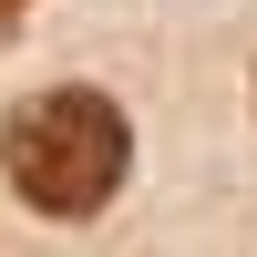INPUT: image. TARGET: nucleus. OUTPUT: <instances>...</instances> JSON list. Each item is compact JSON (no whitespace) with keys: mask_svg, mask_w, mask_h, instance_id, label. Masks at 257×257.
<instances>
[{"mask_svg":"<svg viewBox=\"0 0 257 257\" xmlns=\"http://www.w3.org/2000/svg\"><path fill=\"white\" fill-rule=\"evenodd\" d=\"M123 165H134V123L113 93H82V82L11 103V123H0V175L31 216H103Z\"/></svg>","mask_w":257,"mask_h":257,"instance_id":"1","label":"nucleus"},{"mask_svg":"<svg viewBox=\"0 0 257 257\" xmlns=\"http://www.w3.org/2000/svg\"><path fill=\"white\" fill-rule=\"evenodd\" d=\"M11 11H21V0H0V21H11Z\"/></svg>","mask_w":257,"mask_h":257,"instance_id":"2","label":"nucleus"}]
</instances>
